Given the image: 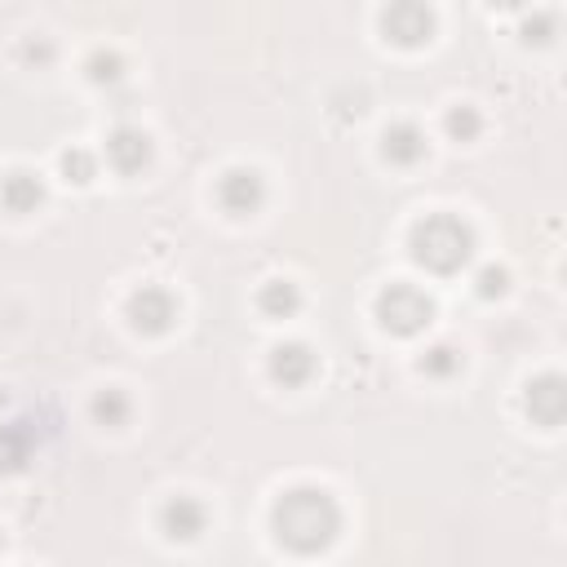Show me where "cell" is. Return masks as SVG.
Returning <instances> with one entry per match:
<instances>
[{"instance_id":"603a6c76","label":"cell","mask_w":567,"mask_h":567,"mask_svg":"<svg viewBox=\"0 0 567 567\" xmlns=\"http://www.w3.org/2000/svg\"><path fill=\"white\" fill-rule=\"evenodd\" d=\"M0 545H4V536H0Z\"/></svg>"},{"instance_id":"7a4b0ae2","label":"cell","mask_w":567,"mask_h":567,"mask_svg":"<svg viewBox=\"0 0 567 567\" xmlns=\"http://www.w3.org/2000/svg\"><path fill=\"white\" fill-rule=\"evenodd\" d=\"M474 248H478V235L465 217L456 213H425L412 235H408V252L421 270L430 275H456L474 261Z\"/></svg>"},{"instance_id":"ac0fdd59","label":"cell","mask_w":567,"mask_h":567,"mask_svg":"<svg viewBox=\"0 0 567 567\" xmlns=\"http://www.w3.org/2000/svg\"><path fill=\"white\" fill-rule=\"evenodd\" d=\"M84 75H89L93 84H120V80H124V58H120L115 49H93V53L84 58Z\"/></svg>"},{"instance_id":"ba28073f","label":"cell","mask_w":567,"mask_h":567,"mask_svg":"<svg viewBox=\"0 0 567 567\" xmlns=\"http://www.w3.org/2000/svg\"><path fill=\"white\" fill-rule=\"evenodd\" d=\"M159 532H164L168 540H177V545L199 540V536L208 532V509H204V501H195V496H168V501L159 505Z\"/></svg>"},{"instance_id":"9c48e42d","label":"cell","mask_w":567,"mask_h":567,"mask_svg":"<svg viewBox=\"0 0 567 567\" xmlns=\"http://www.w3.org/2000/svg\"><path fill=\"white\" fill-rule=\"evenodd\" d=\"M523 408H527V416H532L536 425H545V430L563 425V416H567V381H563L558 372L536 377V381L527 385V394H523Z\"/></svg>"},{"instance_id":"2e32d148","label":"cell","mask_w":567,"mask_h":567,"mask_svg":"<svg viewBox=\"0 0 567 567\" xmlns=\"http://www.w3.org/2000/svg\"><path fill=\"white\" fill-rule=\"evenodd\" d=\"M461 368H465V354L452 341H439V346H430L421 354V372L430 381H452V377H461Z\"/></svg>"},{"instance_id":"5bb4252c","label":"cell","mask_w":567,"mask_h":567,"mask_svg":"<svg viewBox=\"0 0 567 567\" xmlns=\"http://www.w3.org/2000/svg\"><path fill=\"white\" fill-rule=\"evenodd\" d=\"M257 310H261L266 319H292V315L301 310V288H297L292 279H270V284H261V292H257Z\"/></svg>"},{"instance_id":"4fadbf2b","label":"cell","mask_w":567,"mask_h":567,"mask_svg":"<svg viewBox=\"0 0 567 567\" xmlns=\"http://www.w3.org/2000/svg\"><path fill=\"white\" fill-rule=\"evenodd\" d=\"M31 447H35V434H31L27 421L0 425V474H18V470H27Z\"/></svg>"},{"instance_id":"e0dca14e","label":"cell","mask_w":567,"mask_h":567,"mask_svg":"<svg viewBox=\"0 0 567 567\" xmlns=\"http://www.w3.org/2000/svg\"><path fill=\"white\" fill-rule=\"evenodd\" d=\"M58 173H62L66 182H75V186H89V182L97 177V155L84 151V146H66V151L58 155Z\"/></svg>"},{"instance_id":"5b68a950","label":"cell","mask_w":567,"mask_h":567,"mask_svg":"<svg viewBox=\"0 0 567 567\" xmlns=\"http://www.w3.org/2000/svg\"><path fill=\"white\" fill-rule=\"evenodd\" d=\"M381 31L390 44L399 49H416L434 35V9L421 4V0H399V4H385L381 9Z\"/></svg>"},{"instance_id":"9a60e30c","label":"cell","mask_w":567,"mask_h":567,"mask_svg":"<svg viewBox=\"0 0 567 567\" xmlns=\"http://www.w3.org/2000/svg\"><path fill=\"white\" fill-rule=\"evenodd\" d=\"M89 416H93V425H102V430H120V425H128V416H133V399H128L120 385H106V390L93 394Z\"/></svg>"},{"instance_id":"52a82bcc","label":"cell","mask_w":567,"mask_h":567,"mask_svg":"<svg viewBox=\"0 0 567 567\" xmlns=\"http://www.w3.org/2000/svg\"><path fill=\"white\" fill-rule=\"evenodd\" d=\"M151 155H155V146H151V133H146V128H137V124H115V128L106 133V164H111L115 173L133 177V173H142V168L151 164Z\"/></svg>"},{"instance_id":"44dd1931","label":"cell","mask_w":567,"mask_h":567,"mask_svg":"<svg viewBox=\"0 0 567 567\" xmlns=\"http://www.w3.org/2000/svg\"><path fill=\"white\" fill-rule=\"evenodd\" d=\"M554 31H558V13H554V9H540V13H532V18L523 22V40H527V44H549Z\"/></svg>"},{"instance_id":"30bf717a","label":"cell","mask_w":567,"mask_h":567,"mask_svg":"<svg viewBox=\"0 0 567 567\" xmlns=\"http://www.w3.org/2000/svg\"><path fill=\"white\" fill-rule=\"evenodd\" d=\"M270 377L279 381V385H288V390H297V385H306L315 372H319V359H315V350L306 346V341H284V346H275L270 350Z\"/></svg>"},{"instance_id":"277c9868","label":"cell","mask_w":567,"mask_h":567,"mask_svg":"<svg viewBox=\"0 0 567 567\" xmlns=\"http://www.w3.org/2000/svg\"><path fill=\"white\" fill-rule=\"evenodd\" d=\"M124 315H128L133 332H142V337H164V332L177 323V297H173L168 288H159V284H142V288L128 297Z\"/></svg>"},{"instance_id":"6da1fadb","label":"cell","mask_w":567,"mask_h":567,"mask_svg":"<svg viewBox=\"0 0 567 567\" xmlns=\"http://www.w3.org/2000/svg\"><path fill=\"white\" fill-rule=\"evenodd\" d=\"M270 532L288 554L315 558L341 536V505L332 492H323L315 483H297V487L279 492V501L270 509Z\"/></svg>"},{"instance_id":"8992f818","label":"cell","mask_w":567,"mask_h":567,"mask_svg":"<svg viewBox=\"0 0 567 567\" xmlns=\"http://www.w3.org/2000/svg\"><path fill=\"white\" fill-rule=\"evenodd\" d=\"M217 204H221V213H230V217H252V213H261V204H266V177H261L257 168H248V164L226 168L221 182H217Z\"/></svg>"},{"instance_id":"d6986e66","label":"cell","mask_w":567,"mask_h":567,"mask_svg":"<svg viewBox=\"0 0 567 567\" xmlns=\"http://www.w3.org/2000/svg\"><path fill=\"white\" fill-rule=\"evenodd\" d=\"M443 128H447L452 142H474V137L483 133V115H478V106L461 102V106H452V111L443 115Z\"/></svg>"},{"instance_id":"7402d4cb","label":"cell","mask_w":567,"mask_h":567,"mask_svg":"<svg viewBox=\"0 0 567 567\" xmlns=\"http://www.w3.org/2000/svg\"><path fill=\"white\" fill-rule=\"evenodd\" d=\"M22 62H35V66L53 62V44H49L44 35H35V40H22Z\"/></svg>"},{"instance_id":"8fae6325","label":"cell","mask_w":567,"mask_h":567,"mask_svg":"<svg viewBox=\"0 0 567 567\" xmlns=\"http://www.w3.org/2000/svg\"><path fill=\"white\" fill-rule=\"evenodd\" d=\"M425 151H430V142H425V133H421L412 120H399V124H390V128L381 133V155H385V164H394V168L421 164Z\"/></svg>"},{"instance_id":"ffe728a7","label":"cell","mask_w":567,"mask_h":567,"mask_svg":"<svg viewBox=\"0 0 567 567\" xmlns=\"http://www.w3.org/2000/svg\"><path fill=\"white\" fill-rule=\"evenodd\" d=\"M474 292H478L483 301L505 297V292H509V270H505V266H483V270L474 275Z\"/></svg>"},{"instance_id":"7c38bea8","label":"cell","mask_w":567,"mask_h":567,"mask_svg":"<svg viewBox=\"0 0 567 567\" xmlns=\"http://www.w3.org/2000/svg\"><path fill=\"white\" fill-rule=\"evenodd\" d=\"M0 204H4V213H13V217L35 213V208L44 204V177L31 173V168H13V173L0 182Z\"/></svg>"},{"instance_id":"3957f363","label":"cell","mask_w":567,"mask_h":567,"mask_svg":"<svg viewBox=\"0 0 567 567\" xmlns=\"http://www.w3.org/2000/svg\"><path fill=\"white\" fill-rule=\"evenodd\" d=\"M377 323L385 328V332H394V337H416V332H425L430 323H434V301H430V292L425 288H416V284H408V279H399V284H385L381 292H377Z\"/></svg>"}]
</instances>
